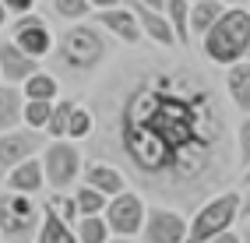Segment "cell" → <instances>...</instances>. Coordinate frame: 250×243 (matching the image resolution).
I'll return each instance as SVG.
<instances>
[{
    "label": "cell",
    "instance_id": "d6986e66",
    "mask_svg": "<svg viewBox=\"0 0 250 243\" xmlns=\"http://www.w3.org/2000/svg\"><path fill=\"white\" fill-rule=\"evenodd\" d=\"M21 109H25L21 88L11 85V81H4V85H0V134L21 123Z\"/></svg>",
    "mask_w": 250,
    "mask_h": 243
},
{
    "label": "cell",
    "instance_id": "603a6c76",
    "mask_svg": "<svg viewBox=\"0 0 250 243\" xmlns=\"http://www.w3.org/2000/svg\"><path fill=\"white\" fill-rule=\"evenodd\" d=\"M92 131H95V113L88 106H78L74 102L71 123H67V141H85V138H92Z\"/></svg>",
    "mask_w": 250,
    "mask_h": 243
},
{
    "label": "cell",
    "instance_id": "44dd1931",
    "mask_svg": "<svg viewBox=\"0 0 250 243\" xmlns=\"http://www.w3.org/2000/svg\"><path fill=\"white\" fill-rule=\"evenodd\" d=\"M74 236H78V243H106L113 233L103 215H81L74 222Z\"/></svg>",
    "mask_w": 250,
    "mask_h": 243
},
{
    "label": "cell",
    "instance_id": "e575fe53",
    "mask_svg": "<svg viewBox=\"0 0 250 243\" xmlns=\"http://www.w3.org/2000/svg\"><path fill=\"white\" fill-rule=\"evenodd\" d=\"M106 243H138V240H130V236H109Z\"/></svg>",
    "mask_w": 250,
    "mask_h": 243
},
{
    "label": "cell",
    "instance_id": "7402d4cb",
    "mask_svg": "<svg viewBox=\"0 0 250 243\" xmlns=\"http://www.w3.org/2000/svg\"><path fill=\"white\" fill-rule=\"evenodd\" d=\"M162 14H166V18H169V25H173L176 42H187V39H190V28H187L190 0H166V4H162Z\"/></svg>",
    "mask_w": 250,
    "mask_h": 243
},
{
    "label": "cell",
    "instance_id": "d4e9b609",
    "mask_svg": "<svg viewBox=\"0 0 250 243\" xmlns=\"http://www.w3.org/2000/svg\"><path fill=\"white\" fill-rule=\"evenodd\" d=\"M49 113H53V102H42V99H25L21 123H25V127H32V131H46Z\"/></svg>",
    "mask_w": 250,
    "mask_h": 243
},
{
    "label": "cell",
    "instance_id": "ba28073f",
    "mask_svg": "<svg viewBox=\"0 0 250 243\" xmlns=\"http://www.w3.org/2000/svg\"><path fill=\"white\" fill-rule=\"evenodd\" d=\"M11 42L21 46L28 57L42 60V57L53 53L57 36L49 32V21L42 18V14H32V11H28V14H18V21L11 25Z\"/></svg>",
    "mask_w": 250,
    "mask_h": 243
},
{
    "label": "cell",
    "instance_id": "8992f818",
    "mask_svg": "<svg viewBox=\"0 0 250 243\" xmlns=\"http://www.w3.org/2000/svg\"><path fill=\"white\" fill-rule=\"evenodd\" d=\"M42 176H46V187H53V190H67L78 176H81V152L74 148V141L67 138H57V141H49L42 155Z\"/></svg>",
    "mask_w": 250,
    "mask_h": 243
},
{
    "label": "cell",
    "instance_id": "6da1fadb",
    "mask_svg": "<svg viewBox=\"0 0 250 243\" xmlns=\"http://www.w3.org/2000/svg\"><path fill=\"white\" fill-rule=\"evenodd\" d=\"M103 95L109 144L124 173L148 194L190 198L222 169L226 120L215 88L183 67L130 63Z\"/></svg>",
    "mask_w": 250,
    "mask_h": 243
},
{
    "label": "cell",
    "instance_id": "d590c367",
    "mask_svg": "<svg viewBox=\"0 0 250 243\" xmlns=\"http://www.w3.org/2000/svg\"><path fill=\"white\" fill-rule=\"evenodd\" d=\"M4 21H7V7L0 4V28H4Z\"/></svg>",
    "mask_w": 250,
    "mask_h": 243
},
{
    "label": "cell",
    "instance_id": "5bb4252c",
    "mask_svg": "<svg viewBox=\"0 0 250 243\" xmlns=\"http://www.w3.org/2000/svg\"><path fill=\"white\" fill-rule=\"evenodd\" d=\"M134 7V14H138V25H141V36L145 39H152V42H159V46H173L176 42V32H173V25H169V18H166L162 11H155V7H145V4H130Z\"/></svg>",
    "mask_w": 250,
    "mask_h": 243
},
{
    "label": "cell",
    "instance_id": "cb8c5ba5",
    "mask_svg": "<svg viewBox=\"0 0 250 243\" xmlns=\"http://www.w3.org/2000/svg\"><path fill=\"white\" fill-rule=\"evenodd\" d=\"M74 204H78V215H103V208H106V194H99L95 187L81 183V187L74 190Z\"/></svg>",
    "mask_w": 250,
    "mask_h": 243
},
{
    "label": "cell",
    "instance_id": "f546056e",
    "mask_svg": "<svg viewBox=\"0 0 250 243\" xmlns=\"http://www.w3.org/2000/svg\"><path fill=\"white\" fill-rule=\"evenodd\" d=\"M0 4L7 7V14H28L36 7V0H0Z\"/></svg>",
    "mask_w": 250,
    "mask_h": 243
},
{
    "label": "cell",
    "instance_id": "30bf717a",
    "mask_svg": "<svg viewBox=\"0 0 250 243\" xmlns=\"http://www.w3.org/2000/svg\"><path fill=\"white\" fill-rule=\"evenodd\" d=\"M145 243H183L187 236V219L176 208H148L141 222Z\"/></svg>",
    "mask_w": 250,
    "mask_h": 243
},
{
    "label": "cell",
    "instance_id": "7a4b0ae2",
    "mask_svg": "<svg viewBox=\"0 0 250 243\" xmlns=\"http://www.w3.org/2000/svg\"><path fill=\"white\" fill-rule=\"evenodd\" d=\"M53 57H57V63H63L67 71L88 74V71H95L99 63L109 57V36H106L95 21H92V25H88V21H78V25H71V28L57 39Z\"/></svg>",
    "mask_w": 250,
    "mask_h": 243
},
{
    "label": "cell",
    "instance_id": "3957f363",
    "mask_svg": "<svg viewBox=\"0 0 250 243\" xmlns=\"http://www.w3.org/2000/svg\"><path fill=\"white\" fill-rule=\"evenodd\" d=\"M201 46H205V57L211 63H222V67L247 60L250 57V11H243V7L226 11L201 36Z\"/></svg>",
    "mask_w": 250,
    "mask_h": 243
},
{
    "label": "cell",
    "instance_id": "52a82bcc",
    "mask_svg": "<svg viewBox=\"0 0 250 243\" xmlns=\"http://www.w3.org/2000/svg\"><path fill=\"white\" fill-rule=\"evenodd\" d=\"M103 219H106L113 236H138L141 233V222H145V198L124 187L120 194L106 198Z\"/></svg>",
    "mask_w": 250,
    "mask_h": 243
},
{
    "label": "cell",
    "instance_id": "9c48e42d",
    "mask_svg": "<svg viewBox=\"0 0 250 243\" xmlns=\"http://www.w3.org/2000/svg\"><path fill=\"white\" fill-rule=\"evenodd\" d=\"M46 148L42 131H32V127H11V131L0 134V173H7L11 166L39 155Z\"/></svg>",
    "mask_w": 250,
    "mask_h": 243
},
{
    "label": "cell",
    "instance_id": "8fae6325",
    "mask_svg": "<svg viewBox=\"0 0 250 243\" xmlns=\"http://www.w3.org/2000/svg\"><path fill=\"white\" fill-rule=\"evenodd\" d=\"M92 21L103 28L106 36L120 39V42H127V46L141 42V25H138L134 7H120V4H116V7H103V11H95Z\"/></svg>",
    "mask_w": 250,
    "mask_h": 243
},
{
    "label": "cell",
    "instance_id": "836d02e7",
    "mask_svg": "<svg viewBox=\"0 0 250 243\" xmlns=\"http://www.w3.org/2000/svg\"><path fill=\"white\" fill-rule=\"evenodd\" d=\"M138 4H145V7H155V11H162V4H166V0H138Z\"/></svg>",
    "mask_w": 250,
    "mask_h": 243
},
{
    "label": "cell",
    "instance_id": "484cf974",
    "mask_svg": "<svg viewBox=\"0 0 250 243\" xmlns=\"http://www.w3.org/2000/svg\"><path fill=\"white\" fill-rule=\"evenodd\" d=\"M71 109H74V102L71 99H57L53 102V113H49V123H46V134L49 138H67V123H71Z\"/></svg>",
    "mask_w": 250,
    "mask_h": 243
},
{
    "label": "cell",
    "instance_id": "2e32d148",
    "mask_svg": "<svg viewBox=\"0 0 250 243\" xmlns=\"http://www.w3.org/2000/svg\"><path fill=\"white\" fill-rule=\"evenodd\" d=\"M32 243H78V236H74L71 222H63L49 204H42V219H39V229Z\"/></svg>",
    "mask_w": 250,
    "mask_h": 243
},
{
    "label": "cell",
    "instance_id": "1f68e13d",
    "mask_svg": "<svg viewBox=\"0 0 250 243\" xmlns=\"http://www.w3.org/2000/svg\"><path fill=\"white\" fill-rule=\"evenodd\" d=\"M240 219H250V187H247V194L240 198Z\"/></svg>",
    "mask_w": 250,
    "mask_h": 243
},
{
    "label": "cell",
    "instance_id": "7c38bea8",
    "mask_svg": "<svg viewBox=\"0 0 250 243\" xmlns=\"http://www.w3.org/2000/svg\"><path fill=\"white\" fill-rule=\"evenodd\" d=\"M32 71H39V60L36 57H28L21 46H14L11 39L0 42V78L11 81V85H21Z\"/></svg>",
    "mask_w": 250,
    "mask_h": 243
},
{
    "label": "cell",
    "instance_id": "d6a6232c",
    "mask_svg": "<svg viewBox=\"0 0 250 243\" xmlns=\"http://www.w3.org/2000/svg\"><path fill=\"white\" fill-rule=\"evenodd\" d=\"M88 4H92L95 11H103V7H116V4H120V0H88Z\"/></svg>",
    "mask_w": 250,
    "mask_h": 243
},
{
    "label": "cell",
    "instance_id": "ac0fdd59",
    "mask_svg": "<svg viewBox=\"0 0 250 243\" xmlns=\"http://www.w3.org/2000/svg\"><path fill=\"white\" fill-rule=\"evenodd\" d=\"M222 14H226L222 0H190V18H187L190 36H205V32L219 21Z\"/></svg>",
    "mask_w": 250,
    "mask_h": 243
},
{
    "label": "cell",
    "instance_id": "ffe728a7",
    "mask_svg": "<svg viewBox=\"0 0 250 243\" xmlns=\"http://www.w3.org/2000/svg\"><path fill=\"white\" fill-rule=\"evenodd\" d=\"M21 95L25 99H42V102H57L60 99V81L49 71H32L21 81Z\"/></svg>",
    "mask_w": 250,
    "mask_h": 243
},
{
    "label": "cell",
    "instance_id": "4fadbf2b",
    "mask_svg": "<svg viewBox=\"0 0 250 243\" xmlns=\"http://www.w3.org/2000/svg\"><path fill=\"white\" fill-rule=\"evenodd\" d=\"M81 173H85V183L95 187L99 194H106V198H113V194H120L127 187V176L120 166H113V162H103V159H95L88 162V166H81Z\"/></svg>",
    "mask_w": 250,
    "mask_h": 243
},
{
    "label": "cell",
    "instance_id": "8d00e7d4",
    "mask_svg": "<svg viewBox=\"0 0 250 243\" xmlns=\"http://www.w3.org/2000/svg\"><path fill=\"white\" fill-rule=\"evenodd\" d=\"M243 183H247V187H250V166H247V173H243Z\"/></svg>",
    "mask_w": 250,
    "mask_h": 243
},
{
    "label": "cell",
    "instance_id": "4dcf8cb0",
    "mask_svg": "<svg viewBox=\"0 0 250 243\" xmlns=\"http://www.w3.org/2000/svg\"><path fill=\"white\" fill-rule=\"evenodd\" d=\"M208 243H243V233H232V229H226V233H219V236H211Z\"/></svg>",
    "mask_w": 250,
    "mask_h": 243
},
{
    "label": "cell",
    "instance_id": "83f0119b",
    "mask_svg": "<svg viewBox=\"0 0 250 243\" xmlns=\"http://www.w3.org/2000/svg\"><path fill=\"white\" fill-rule=\"evenodd\" d=\"M49 208H53V212L63 219V222H78L81 215H78V204H74V194H63V190H53V194H49V201H46Z\"/></svg>",
    "mask_w": 250,
    "mask_h": 243
},
{
    "label": "cell",
    "instance_id": "e0dca14e",
    "mask_svg": "<svg viewBox=\"0 0 250 243\" xmlns=\"http://www.w3.org/2000/svg\"><path fill=\"white\" fill-rule=\"evenodd\" d=\"M226 92H229L232 106H236L240 113H250V60H236V63H229Z\"/></svg>",
    "mask_w": 250,
    "mask_h": 243
},
{
    "label": "cell",
    "instance_id": "f35d334b",
    "mask_svg": "<svg viewBox=\"0 0 250 243\" xmlns=\"http://www.w3.org/2000/svg\"><path fill=\"white\" fill-rule=\"evenodd\" d=\"M243 243H250V233H243Z\"/></svg>",
    "mask_w": 250,
    "mask_h": 243
},
{
    "label": "cell",
    "instance_id": "9a60e30c",
    "mask_svg": "<svg viewBox=\"0 0 250 243\" xmlns=\"http://www.w3.org/2000/svg\"><path fill=\"white\" fill-rule=\"evenodd\" d=\"M7 190H18V194H39L46 187V176H42V162L39 155H32L25 162H18V166L7 169Z\"/></svg>",
    "mask_w": 250,
    "mask_h": 243
},
{
    "label": "cell",
    "instance_id": "5b68a950",
    "mask_svg": "<svg viewBox=\"0 0 250 243\" xmlns=\"http://www.w3.org/2000/svg\"><path fill=\"white\" fill-rule=\"evenodd\" d=\"M39 219H42V204L36 201V194H18V190L0 194V240L32 243Z\"/></svg>",
    "mask_w": 250,
    "mask_h": 243
},
{
    "label": "cell",
    "instance_id": "277c9868",
    "mask_svg": "<svg viewBox=\"0 0 250 243\" xmlns=\"http://www.w3.org/2000/svg\"><path fill=\"white\" fill-rule=\"evenodd\" d=\"M236 219H240V194L222 190V194H215V198H208L187 219V236H183V243H208L211 236L232 229Z\"/></svg>",
    "mask_w": 250,
    "mask_h": 243
},
{
    "label": "cell",
    "instance_id": "4316f807",
    "mask_svg": "<svg viewBox=\"0 0 250 243\" xmlns=\"http://www.w3.org/2000/svg\"><path fill=\"white\" fill-rule=\"evenodd\" d=\"M49 7H53V14L63 18V21H81V18H88V11H92L88 0H49Z\"/></svg>",
    "mask_w": 250,
    "mask_h": 243
},
{
    "label": "cell",
    "instance_id": "f1b7e54d",
    "mask_svg": "<svg viewBox=\"0 0 250 243\" xmlns=\"http://www.w3.org/2000/svg\"><path fill=\"white\" fill-rule=\"evenodd\" d=\"M236 144H240V166L247 169V166H250V117L240 123V131H236Z\"/></svg>",
    "mask_w": 250,
    "mask_h": 243
},
{
    "label": "cell",
    "instance_id": "74e56055",
    "mask_svg": "<svg viewBox=\"0 0 250 243\" xmlns=\"http://www.w3.org/2000/svg\"><path fill=\"white\" fill-rule=\"evenodd\" d=\"M222 4H226V7H229V4H240V0H222Z\"/></svg>",
    "mask_w": 250,
    "mask_h": 243
}]
</instances>
